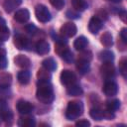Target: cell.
<instances>
[{
  "instance_id": "6da1fadb",
  "label": "cell",
  "mask_w": 127,
  "mask_h": 127,
  "mask_svg": "<svg viewBox=\"0 0 127 127\" xmlns=\"http://www.w3.org/2000/svg\"><path fill=\"white\" fill-rule=\"evenodd\" d=\"M37 98L42 103H52L55 96H54V90L53 86L50 83V81H39L38 88L36 92Z\"/></svg>"
},
{
  "instance_id": "7a4b0ae2",
  "label": "cell",
  "mask_w": 127,
  "mask_h": 127,
  "mask_svg": "<svg viewBox=\"0 0 127 127\" xmlns=\"http://www.w3.org/2000/svg\"><path fill=\"white\" fill-rule=\"evenodd\" d=\"M83 113V104L80 101H70L67 104L65 117L68 120H75Z\"/></svg>"
},
{
  "instance_id": "3957f363",
  "label": "cell",
  "mask_w": 127,
  "mask_h": 127,
  "mask_svg": "<svg viewBox=\"0 0 127 127\" xmlns=\"http://www.w3.org/2000/svg\"><path fill=\"white\" fill-rule=\"evenodd\" d=\"M35 15H36L38 21H40L42 23H47L52 18L49 9L45 5H42V4L36 6V8H35Z\"/></svg>"
},
{
  "instance_id": "277c9868",
  "label": "cell",
  "mask_w": 127,
  "mask_h": 127,
  "mask_svg": "<svg viewBox=\"0 0 127 127\" xmlns=\"http://www.w3.org/2000/svg\"><path fill=\"white\" fill-rule=\"evenodd\" d=\"M100 73L102 77L105 78L106 80H110L111 78H113L115 75V67L112 62L103 63L102 65L100 66Z\"/></svg>"
},
{
  "instance_id": "5b68a950",
  "label": "cell",
  "mask_w": 127,
  "mask_h": 127,
  "mask_svg": "<svg viewBox=\"0 0 127 127\" xmlns=\"http://www.w3.org/2000/svg\"><path fill=\"white\" fill-rule=\"evenodd\" d=\"M61 35L64 38H70V37H73L76 32H77V29H76V26L71 23V22H67V23H64L62 27H61Z\"/></svg>"
},
{
  "instance_id": "8992f818",
  "label": "cell",
  "mask_w": 127,
  "mask_h": 127,
  "mask_svg": "<svg viewBox=\"0 0 127 127\" xmlns=\"http://www.w3.org/2000/svg\"><path fill=\"white\" fill-rule=\"evenodd\" d=\"M60 78H61V82L64 85H66V86H69V85L73 84L76 80L75 74L71 70H68V69H64L61 72Z\"/></svg>"
},
{
  "instance_id": "52a82bcc",
  "label": "cell",
  "mask_w": 127,
  "mask_h": 127,
  "mask_svg": "<svg viewBox=\"0 0 127 127\" xmlns=\"http://www.w3.org/2000/svg\"><path fill=\"white\" fill-rule=\"evenodd\" d=\"M102 90H103V92L106 96H114L118 92V86H117L116 82H114L110 79V80L105 81Z\"/></svg>"
},
{
  "instance_id": "ba28073f",
  "label": "cell",
  "mask_w": 127,
  "mask_h": 127,
  "mask_svg": "<svg viewBox=\"0 0 127 127\" xmlns=\"http://www.w3.org/2000/svg\"><path fill=\"white\" fill-rule=\"evenodd\" d=\"M102 28V21L96 17V16H93L90 20H89V23H88V30L90 33L92 34H97L100 29Z\"/></svg>"
},
{
  "instance_id": "9c48e42d",
  "label": "cell",
  "mask_w": 127,
  "mask_h": 127,
  "mask_svg": "<svg viewBox=\"0 0 127 127\" xmlns=\"http://www.w3.org/2000/svg\"><path fill=\"white\" fill-rule=\"evenodd\" d=\"M33 108H34L33 105L29 101H26V100H23V99L19 100L18 103H17V110H18V112L21 113V114H24V115H27V114L31 113Z\"/></svg>"
},
{
  "instance_id": "30bf717a",
  "label": "cell",
  "mask_w": 127,
  "mask_h": 127,
  "mask_svg": "<svg viewBox=\"0 0 127 127\" xmlns=\"http://www.w3.org/2000/svg\"><path fill=\"white\" fill-rule=\"evenodd\" d=\"M14 63L16 65H18L19 67L21 68H24V69H27L31 66V61L29 58H27L26 56L24 55H18L15 57L14 59Z\"/></svg>"
},
{
  "instance_id": "8fae6325",
  "label": "cell",
  "mask_w": 127,
  "mask_h": 127,
  "mask_svg": "<svg viewBox=\"0 0 127 127\" xmlns=\"http://www.w3.org/2000/svg\"><path fill=\"white\" fill-rule=\"evenodd\" d=\"M14 19L19 23H26L30 19V12L27 9H20L16 11L14 15Z\"/></svg>"
},
{
  "instance_id": "7c38bea8",
  "label": "cell",
  "mask_w": 127,
  "mask_h": 127,
  "mask_svg": "<svg viewBox=\"0 0 127 127\" xmlns=\"http://www.w3.org/2000/svg\"><path fill=\"white\" fill-rule=\"evenodd\" d=\"M21 4L22 0H5L3 3V8L7 13H11Z\"/></svg>"
},
{
  "instance_id": "4fadbf2b",
  "label": "cell",
  "mask_w": 127,
  "mask_h": 127,
  "mask_svg": "<svg viewBox=\"0 0 127 127\" xmlns=\"http://www.w3.org/2000/svg\"><path fill=\"white\" fill-rule=\"evenodd\" d=\"M36 51L39 55H47L49 52H50V45L48 42L44 41V40H41L39 41L37 44H36Z\"/></svg>"
},
{
  "instance_id": "5bb4252c",
  "label": "cell",
  "mask_w": 127,
  "mask_h": 127,
  "mask_svg": "<svg viewBox=\"0 0 127 127\" xmlns=\"http://www.w3.org/2000/svg\"><path fill=\"white\" fill-rule=\"evenodd\" d=\"M14 45L16 46L17 49L19 50H25L28 48L29 46V41L28 39H26L25 37L21 36V35H18L15 37L14 39Z\"/></svg>"
},
{
  "instance_id": "9a60e30c",
  "label": "cell",
  "mask_w": 127,
  "mask_h": 127,
  "mask_svg": "<svg viewBox=\"0 0 127 127\" xmlns=\"http://www.w3.org/2000/svg\"><path fill=\"white\" fill-rule=\"evenodd\" d=\"M12 83V75L8 72H0V88H7Z\"/></svg>"
},
{
  "instance_id": "2e32d148",
  "label": "cell",
  "mask_w": 127,
  "mask_h": 127,
  "mask_svg": "<svg viewBox=\"0 0 127 127\" xmlns=\"http://www.w3.org/2000/svg\"><path fill=\"white\" fill-rule=\"evenodd\" d=\"M76 69L80 74H85L89 71L90 69V65H89V62L87 61H83V60H79L76 62Z\"/></svg>"
},
{
  "instance_id": "e0dca14e",
  "label": "cell",
  "mask_w": 127,
  "mask_h": 127,
  "mask_svg": "<svg viewBox=\"0 0 127 127\" xmlns=\"http://www.w3.org/2000/svg\"><path fill=\"white\" fill-rule=\"evenodd\" d=\"M18 125L21 126V127H33L36 125V122H35V119L34 117H31V116H22L19 118L18 120Z\"/></svg>"
},
{
  "instance_id": "ac0fdd59",
  "label": "cell",
  "mask_w": 127,
  "mask_h": 127,
  "mask_svg": "<svg viewBox=\"0 0 127 127\" xmlns=\"http://www.w3.org/2000/svg\"><path fill=\"white\" fill-rule=\"evenodd\" d=\"M87 44H88L87 39H86L85 37H83V36H80V37H78V38L74 41L73 47H74L75 50H77V51H83V50L86 48Z\"/></svg>"
},
{
  "instance_id": "d6986e66",
  "label": "cell",
  "mask_w": 127,
  "mask_h": 127,
  "mask_svg": "<svg viewBox=\"0 0 127 127\" xmlns=\"http://www.w3.org/2000/svg\"><path fill=\"white\" fill-rule=\"evenodd\" d=\"M17 78H18V81H19L20 83H22V84H27V83H29V81H30L31 73H30L29 70L23 69V70H21V71L18 73Z\"/></svg>"
},
{
  "instance_id": "ffe728a7",
  "label": "cell",
  "mask_w": 127,
  "mask_h": 127,
  "mask_svg": "<svg viewBox=\"0 0 127 127\" xmlns=\"http://www.w3.org/2000/svg\"><path fill=\"white\" fill-rule=\"evenodd\" d=\"M99 60L102 63H108V62H112L114 60V54L111 51L108 50H104L102 52L99 53Z\"/></svg>"
},
{
  "instance_id": "44dd1931",
  "label": "cell",
  "mask_w": 127,
  "mask_h": 127,
  "mask_svg": "<svg viewBox=\"0 0 127 127\" xmlns=\"http://www.w3.org/2000/svg\"><path fill=\"white\" fill-rule=\"evenodd\" d=\"M42 64H43V67L48 69L49 71H54L57 68V63L53 58H48V59L44 60Z\"/></svg>"
},
{
  "instance_id": "7402d4cb",
  "label": "cell",
  "mask_w": 127,
  "mask_h": 127,
  "mask_svg": "<svg viewBox=\"0 0 127 127\" xmlns=\"http://www.w3.org/2000/svg\"><path fill=\"white\" fill-rule=\"evenodd\" d=\"M66 92H67L68 95H71V96H78V95H81V94H82V88H81L79 85H76V84L73 83V84L67 86Z\"/></svg>"
},
{
  "instance_id": "603a6c76",
  "label": "cell",
  "mask_w": 127,
  "mask_h": 127,
  "mask_svg": "<svg viewBox=\"0 0 127 127\" xmlns=\"http://www.w3.org/2000/svg\"><path fill=\"white\" fill-rule=\"evenodd\" d=\"M100 41H101V44L106 48H110L113 45V38H112V35L109 32H105L101 36Z\"/></svg>"
},
{
  "instance_id": "cb8c5ba5",
  "label": "cell",
  "mask_w": 127,
  "mask_h": 127,
  "mask_svg": "<svg viewBox=\"0 0 127 127\" xmlns=\"http://www.w3.org/2000/svg\"><path fill=\"white\" fill-rule=\"evenodd\" d=\"M37 76H38V79L39 81H50L51 79V73L48 69L42 67L38 70V73H37Z\"/></svg>"
},
{
  "instance_id": "d4e9b609",
  "label": "cell",
  "mask_w": 127,
  "mask_h": 127,
  "mask_svg": "<svg viewBox=\"0 0 127 127\" xmlns=\"http://www.w3.org/2000/svg\"><path fill=\"white\" fill-rule=\"evenodd\" d=\"M71 4L75 11H83L87 8V3L84 0H71Z\"/></svg>"
},
{
  "instance_id": "484cf974",
  "label": "cell",
  "mask_w": 127,
  "mask_h": 127,
  "mask_svg": "<svg viewBox=\"0 0 127 127\" xmlns=\"http://www.w3.org/2000/svg\"><path fill=\"white\" fill-rule=\"evenodd\" d=\"M89 114L96 121L102 120L104 118V110H101V109H98V108H92L90 110Z\"/></svg>"
},
{
  "instance_id": "4316f807",
  "label": "cell",
  "mask_w": 127,
  "mask_h": 127,
  "mask_svg": "<svg viewBox=\"0 0 127 127\" xmlns=\"http://www.w3.org/2000/svg\"><path fill=\"white\" fill-rule=\"evenodd\" d=\"M119 107H120V101L118 99H112V100H108L106 102V110H108V111L114 112Z\"/></svg>"
},
{
  "instance_id": "83f0119b",
  "label": "cell",
  "mask_w": 127,
  "mask_h": 127,
  "mask_svg": "<svg viewBox=\"0 0 127 127\" xmlns=\"http://www.w3.org/2000/svg\"><path fill=\"white\" fill-rule=\"evenodd\" d=\"M13 118V114L12 112L6 108V109H3V110H0V119L3 120V121H8V120H11Z\"/></svg>"
},
{
  "instance_id": "f1b7e54d",
  "label": "cell",
  "mask_w": 127,
  "mask_h": 127,
  "mask_svg": "<svg viewBox=\"0 0 127 127\" xmlns=\"http://www.w3.org/2000/svg\"><path fill=\"white\" fill-rule=\"evenodd\" d=\"M7 59H6V52L3 48L0 47V69H3L7 66Z\"/></svg>"
},
{
  "instance_id": "f546056e",
  "label": "cell",
  "mask_w": 127,
  "mask_h": 127,
  "mask_svg": "<svg viewBox=\"0 0 127 127\" xmlns=\"http://www.w3.org/2000/svg\"><path fill=\"white\" fill-rule=\"evenodd\" d=\"M119 69H120V73L122 74V76L124 78L127 77V61L126 59L121 60L120 64H119Z\"/></svg>"
},
{
  "instance_id": "4dcf8cb0",
  "label": "cell",
  "mask_w": 127,
  "mask_h": 127,
  "mask_svg": "<svg viewBox=\"0 0 127 127\" xmlns=\"http://www.w3.org/2000/svg\"><path fill=\"white\" fill-rule=\"evenodd\" d=\"M61 57H62L66 63H71L72 60H73V55H72V53H71L68 49H66V50L61 55Z\"/></svg>"
},
{
  "instance_id": "1f68e13d",
  "label": "cell",
  "mask_w": 127,
  "mask_h": 127,
  "mask_svg": "<svg viewBox=\"0 0 127 127\" xmlns=\"http://www.w3.org/2000/svg\"><path fill=\"white\" fill-rule=\"evenodd\" d=\"M9 38V30L7 28V26H3L0 28V39L4 42L6 40H8Z\"/></svg>"
},
{
  "instance_id": "d6a6232c",
  "label": "cell",
  "mask_w": 127,
  "mask_h": 127,
  "mask_svg": "<svg viewBox=\"0 0 127 127\" xmlns=\"http://www.w3.org/2000/svg\"><path fill=\"white\" fill-rule=\"evenodd\" d=\"M78 59H79V60H83V61L90 62L91 59H92V54H91L89 51H83V52H81V53L79 54Z\"/></svg>"
},
{
  "instance_id": "836d02e7",
  "label": "cell",
  "mask_w": 127,
  "mask_h": 127,
  "mask_svg": "<svg viewBox=\"0 0 127 127\" xmlns=\"http://www.w3.org/2000/svg\"><path fill=\"white\" fill-rule=\"evenodd\" d=\"M50 3L58 10H61L64 6V0H50Z\"/></svg>"
},
{
  "instance_id": "e575fe53",
  "label": "cell",
  "mask_w": 127,
  "mask_h": 127,
  "mask_svg": "<svg viewBox=\"0 0 127 127\" xmlns=\"http://www.w3.org/2000/svg\"><path fill=\"white\" fill-rule=\"evenodd\" d=\"M25 29H26V31H27L29 34H35V33L37 32V28H36V26L33 25V24L27 25V26L25 27Z\"/></svg>"
},
{
  "instance_id": "d590c367",
  "label": "cell",
  "mask_w": 127,
  "mask_h": 127,
  "mask_svg": "<svg viewBox=\"0 0 127 127\" xmlns=\"http://www.w3.org/2000/svg\"><path fill=\"white\" fill-rule=\"evenodd\" d=\"M120 38H121V40H122V42L124 44L127 43V29L126 28H123L121 30V32H120Z\"/></svg>"
},
{
  "instance_id": "8d00e7d4",
  "label": "cell",
  "mask_w": 127,
  "mask_h": 127,
  "mask_svg": "<svg viewBox=\"0 0 127 127\" xmlns=\"http://www.w3.org/2000/svg\"><path fill=\"white\" fill-rule=\"evenodd\" d=\"M75 125H76L77 127H87V126H90V122L83 119V120L77 121V122L75 123Z\"/></svg>"
},
{
  "instance_id": "74e56055",
  "label": "cell",
  "mask_w": 127,
  "mask_h": 127,
  "mask_svg": "<svg viewBox=\"0 0 127 127\" xmlns=\"http://www.w3.org/2000/svg\"><path fill=\"white\" fill-rule=\"evenodd\" d=\"M66 16L68 18H78L79 17V15L77 13H74L73 11H67L66 12Z\"/></svg>"
},
{
  "instance_id": "f35d334b",
  "label": "cell",
  "mask_w": 127,
  "mask_h": 127,
  "mask_svg": "<svg viewBox=\"0 0 127 127\" xmlns=\"http://www.w3.org/2000/svg\"><path fill=\"white\" fill-rule=\"evenodd\" d=\"M6 108H8V106H7V103H6V101H5L4 99L0 98V110L6 109Z\"/></svg>"
},
{
  "instance_id": "ab89813d",
  "label": "cell",
  "mask_w": 127,
  "mask_h": 127,
  "mask_svg": "<svg viewBox=\"0 0 127 127\" xmlns=\"http://www.w3.org/2000/svg\"><path fill=\"white\" fill-rule=\"evenodd\" d=\"M119 17L123 20V22H126V11L125 10H121L119 12Z\"/></svg>"
},
{
  "instance_id": "60d3db41",
  "label": "cell",
  "mask_w": 127,
  "mask_h": 127,
  "mask_svg": "<svg viewBox=\"0 0 127 127\" xmlns=\"http://www.w3.org/2000/svg\"><path fill=\"white\" fill-rule=\"evenodd\" d=\"M109 1H112V2H115V3H117V2H120L121 0H109Z\"/></svg>"
},
{
  "instance_id": "b9f144b4",
  "label": "cell",
  "mask_w": 127,
  "mask_h": 127,
  "mask_svg": "<svg viewBox=\"0 0 127 127\" xmlns=\"http://www.w3.org/2000/svg\"><path fill=\"white\" fill-rule=\"evenodd\" d=\"M2 43H3V41L0 39V47H2Z\"/></svg>"
}]
</instances>
